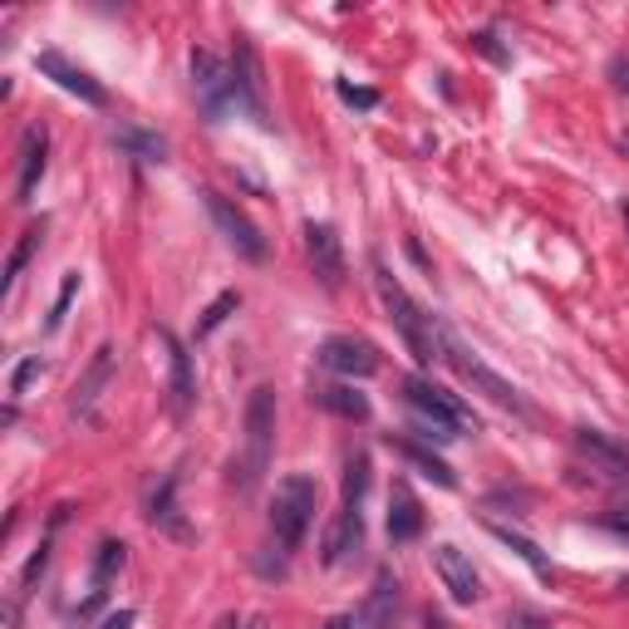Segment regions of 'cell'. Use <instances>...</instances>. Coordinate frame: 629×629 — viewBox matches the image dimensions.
I'll list each match as a JSON object with an SVG mask.
<instances>
[{
	"label": "cell",
	"mask_w": 629,
	"mask_h": 629,
	"mask_svg": "<svg viewBox=\"0 0 629 629\" xmlns=\"http://www.w3.org/2000/svg\"><path fill=\"white\" fill-rule=\"evenodd\" d=\"M374 290H379V300H384V310H389L394 330L404 334L408 354H413V360L428 369V364L438 360V320H433V314H423V306H418V300L398 286L394 271L384 266V261H374Z\"/></svg>",
	"instance_id": "cell-1"
},
{
	"label": "cell",
	"mask_w": 629,
	"mask_h": 629,
	"mask_svg": "<svg viewBox=\"0 0 629 629\" xmlns=\"http://www.w3.org/2000/svg\"><path fill=\"white\" fill-rule=\"evenodd\" d=\"M271 457H276V389H251L246 398V448L232 463V487L251 492L261 477H266Z\"/></svg>",
	"instance_id": "cell-2"
},
{
	"label": "cell",
	"mask_w": 629,
	"mask_h": 629,
	"mask_svg": "<svg viewBox=\"0 0 629 629\" xmlns=\"http://www.w3.org/2000/svg\"><path fill=\"white\" fill-rule=\"evenodd\" d=\"M314 501H320V487H314L310 472H290V477L276 482V497H271V541H276L280 555L300 551L310 521H314Z\"/></svg>",
	"instance_id": "cell-3"
},
{
	"label": "cell",
	"mask_w": 629,
	"mask_h": 629,
	"mask_svg": "<svg viewBox=\"0 0 629 629\" xmlns=\"http://www.w3.org/2000/svg\"><path fill=\"white\" fill-rule=\"evenodd\" d=\"M404 404L413 408L423 438H438V443H453L463 428H472V413L463 408V398L438 389L428 374H408V379H404Z\"/></svg>",
	"instance_id": "cell-4"
},
{
	"label": "cell",
	"mask_w": 629,
	"mask_h": 629,
	"mask_svg": "<svg viewBox=\"0 0 629 629\" xmlns=\"http://www.w3.org/2000/svg\"><path fill=\"white\" fill-rule=\"evenodd\" d=\"M438 360H443L448 369H453V374H457V379H463V384H472V389H477V394H487L492 404H501V408H511V413L531 418L527 398H521L517 389H511V384L501 379V374H492L487 364L477 360V354H467V344L457 340V334L448 330V324H438Z\"/></svg>",
	"instance_id": "cell-5"
},
{
	"label": "cell",
	"mask_w": 629,
	"mask_h": 629,
	"mask_svg": "<svg viewBox=\"0 0 629 629\" xmlns=\"http://www.w3.org/2000/svg\"><path fill=\"white\" fill-rule=\"evenodd\" d=\"M192 89H197V103H202L207 123H222L227 103H236L232 65H222L212 49H192Z\"/></svg>",
	"instance_id": "cell-6"
},
{
	"label": "cell",
	"mask_w": 629,
	"mask_h": 629,
	"mask_svg": "<svg viewBox=\"0 0 629 629\" xmlns=\"http://www.w3.org/2000/svg\"><path fill=\"white\" fill-rule=\"evenodd\" d=\"M314 360H320L330 374H340V379H369V374L384 369L379 344L360 340V334H330V340L320 344V354H314Z\"/></svg>",
	"instance_id": "cell-7"
},
{
	"label": "cell",
	"mask_w": 629,
	"mask_h": 629,
	"mask_svg": "<svg viewBox=\"0 0 629 629\" xmlns=\"http://www.w3.org/2000/svg\"><path fill=\"white\" fill-rule=\"evenodd\" d=\"M202 197H207V212H212L217 232L227 236V246H232L236 256H246V261H266V236L256 232V222L241 212L232 197H222V192H202Z\"/></svg>",
	"instance_id": "cell-8"
},
{
	"label": "cell",
	"mask_w": 629,
	"mask_h": 629,
	"mask_svg": "<svg viewBox=\"0 0 629 629\" xmlns=\"http://www.w3.org/2000/svg\"><path fill=\"white\" fill-rule=\"evenodd\" d=\"M35 69H40L45 79H55L65 93H75L79 103H89V109H103V103H109V89H103V84L93 79L89 69L69 65L59 49H40V55H35Z\"/></svg>",
	"instance_id": "cell-9"
},
{
	"label": "cell",
	"mask_w": 629,
	"mask_h": 629,
	"mask_svg": "<svg viewBox=\"0 0 629 629\" xmlns=\"http://www.w3.org/2000/svg\"><path fill=\"white\" fill-rule=\"evenodd\" d=\"M232 84H236V103H246L261 129H271L266 99H261V89H266V79H261V55L246 35H236V45H232Z\"/></svg>",
	"instance_id": "cell-10"
},
{
	"label": "cell",
	"mask_w": 629,
	"mask_h": 629,
	"mask_svg": "<svg viewBox=\"0 0 629 629\" xmlns=\"http://www.w3.org/2000/svg\"><path fill=\"white\" fill-rule=\"evenodd\" d=\"M433 571H438V581H443V591H448V600L453 605H477L482 600L477 571H472V561L453 547V541H443V547L433 551Z\"/></svg>",
	"instance_id": "cell-11"
},
{
	"label": "cell",
	"mask_w": 629,
	"mask_h": 629,
	"mask_svg": "<svg viewBox=\"0 0 629 629\" xmlns=\"http://www.w3.org/2000/svg\"><path fill=\"white\" fill-rule=\"evenodd\" d=\"M157 344H163V350H167V404H173V413L183 418L187 408H192V398H197L192 354H187V344L177 340L173 330H157Z\"/></svg>",
	"instance_id": "cell-12"
},
{
	"label": "cell",
	"mask_w": 629,
	"mask_h": 629,
	"mask_svg": "<svg viewBox=\"0 0 629 629\" xmlns=\"http://www.w3.org/2000/svg\"><path fill=\"white\" fill-rule=\"evenodd\" d=\"M306 251H310V266L320 276L324 290H340L344 280V246H340V232L330 222H306Z\"/></svg>",
	"instance_id": "cell-13"
},
{
	"label": "cell",
	"mask_w": 629,
	"mask_h": 629,
	"mask_svg": "<svg viewBox=\"0 0 629 629\" xmlns=\"http://www.w3.org/2000/svg\"><path fill=\"white\" fill-rule=\"evenodd\" d=\"M113 374H119V350H113V344H99V350H93V360H89V369L79 374L75 394H69V408H75L79 418H89L93 404L103 398V389L113 384Z\"/></svg>",
	"instance_id": "cell-14"
},
{
	"label": "cell",
	"mask_w": 629,
	"mask_h": 629,
	"mask_svg": "<svg viewBox=\"0 0 629 629\" xmlns=\"http://www.w3.org/2000/svg\"><path fill=\"white\" fill-rule=\"evenodd\" d=\"M575 453L591 457V463L600 467L605 477L629 482V448H620L615 438H605L600 428H581V433H575Z\"/></svg>",
	"instance_id": "cell-15"
},
{
	"label": "cell",
	"mask_w": 629,
	"mask_h": 629,
	"mask_svg": "<svg viewBox=\"0 0 629 629\" xmlns=\"http://www.w3.org/2000/svg\"><path fill=\"white\" fill-rule=\"evenodd\" d=\"M45 153H49V133L40 129V123H30V129L20 133V177H15V197H20V202L35 197L40 177H45Z\"/></svg>",
	"instance_id": "cell-16"
},
{
	"label": "cell",
	"mask_w": 629,
	"mask_h": 629,
	"mask_svg": "<svg viewBox=\"0 0 629 629\" xmlns=\"http://www.w3.org/2000/svg\"><path fill=\"white\" fill-rule=\"evenodd\" d=\"M394 610H398V581L389 571H379L364 605H354V620H360V629H394Z\"/></svg>",
	"instance_id": "cell-17"
},
{
	"label": "cell",
	"mask_w": 629,
	"mask_h": 629,
	"mask_svg": "<svg viewBox=\"0 0 629 629\" xmlns=\"http://www.w3.org/2000/svg\"><path fill=\"white\" fill-rule=\"evenodd\" d=\"M418 537H423V507H418L413 487L398 482L389 497V541L394 547H408V541H418Z\"/></svg>",
	"instance_id": "cell-18"
},
{
	"label": "cell",
	"mask_w": 629,
	"mask_h": 629,
	"mask_svg": "<svg viewBox=\"0 0 629 629\" xmlns=\"http://www.w3.org/2000/svg\"><path fill=\"white\" fill-rule=\"evenodd\" d=\"M360 547H364V511H344V507H340V517H334L330 537H324L320 561H324V565H344Z\"/></svg>",
	"instance_id": "cell-19"
},
{
	"label": "cell",
	"mask_w": 629,
	"mask_h": 629,
	"mask_svg": "<svg viewBox=\"0 0 629 629\" xmlns=\"http://www.w3.org/2000/svg\"><path fill=\"white\" fill-rule=\"evenodd\" d=\"M148 521L157 531H167V537H177V541H187L192 537V527L183 521V511H177V477H163L153 487V497H148Z\"/></svg>",
	"instance_id": "cell-20"
},
{
	"label": "cell",
	"mask_w": 629,
	"mask_h": 629,
	"mask_svg": "<svg viewBox=\"0 0 629 629\" xmlns=\"http://www.w3.org/2000/svg\"><path fill=\"white\" fill-rule=\"evenodd\" d=\"M320 404L330 408L334 418H344V423H369V398H364L354 384H330V389H320Z\"/></svg>",
	"instance_id": "cell-21"
},
{
	"label": "cell",
	"mask_w": 629,
	"mask_h": 629,
	"mask_svg": "<svg viewBox=\"0 0 629 629\" xmlns=\"http://www.w3.org/2000/svg\"><path fill=\"white\" fill-rule=\"evenodd\" d=\"M369 453H350L344 457V492H340V507L344 511H364V497H369Z\"/></svg>",
	"instance_id": "cell-22"
},
{
	"label": "cell",
	"mask_w": 629,
	"mask_h": 629,
	"mask_svg": "<svg viewBox=\"0 0 629 629\" xmlns=\"http://www.w3.org/2000/svg\"><path fill=\"white\" fill-rule=\"evenodd\" d=\"M113 148H123L129 157H139V163H163L167 157V139H157L148 129H113Z\"/></svg>",
	"instance_id": "cell-23"
},
{
	"label": "cell",
	"mask_w": 629,
	"mask_h": 629,
	"mask_svg": "<svg viewBox=\"0 0 629 629\" xmlns=\"http://www.w3.org/2000/svg\"><path fill=\"white\" fill-rule=\"evenodd\" d=\"M394 448H398V453H404V457H408V463H413L418 472H423V477H433L438 487H448V492L457 487V472L448 467L438 453H428V448H418V443H394Z\"/></svg>",
	"instance_id": "cell-24"
},
{
	"label": "cell",
	"mask_w": 629,
	"mask_h": 629,
	"mask_svg": "<svg viewBox=\"0 0 629 629\" xmlns=\"http://www.w3.org/2000/svg\"><path fill=\"white\" fill-rule=\"evenodd\" d=\"M492 537H497L501 547H511V551H517L521 561H527L531 571L541 575V581H551V561H547V551H541L537 541H527V537H521V531H511V527H497V521H492Z\"/></svg>",
	"instance_id": "cell-25"
},
{
	"label": "cell",
	"mask_w": 629,
	"mask_h": 629,
	"mask_svg": "<svg viewBox=\"0 0 629 629\" xmlns=\"http://www.w3.org/2000/svg\"><path fill=\"white\" fill-rule=\"evenodd\" d=\"M236 306H241V296H236V290H222V296H217L212 306L202 310V320H197V340H207V334H212V330H222V324L236 314Z\"/></svg>",
	"instance_id": "cell-26"
},
{
	"label": "cell",
	"mask_w": 629,
	"mask_h": 629,
	"mask_svg": "<svg viewBox=\"0 0 629 629\" xmlns=\"http://www.w3.org/2000/svg\"><path fill=\"white\" fill-rule=\"evenodd\" d=\"M123 565H129V547H123V541H103V547H99V561H93V585L103 591V585H109L113 575L123 571Z\"/></svg>",
	"instance_id": "cell-27"
},
{
	"label": "cell",
	"mask_w": 629,
	"mask_h": 629,
	"mask_svg": "<svg viewBox=\"0 0 629 629\" xmlns=\"http://www.w3.org/2000/svg\"><path fill=\"white\" fill-rule=\"evenodd\" d=\"M35 246H40V227H30V232L15 241V251H10V261H5V296H10V290H15L20 271H25V261L35 256Z\"/></svg>",
	"instance_id": "cell-28"
},
{
	"label": "cell",
	"mask_w": 629,
	"mask_h": 629,
	"mask_svg": "<svg viewBox=\"0 0 629 629\" xmlns=\"http://www.w3.org/2000/svg\"><path fill=\"white\" fill-rule=\"evenodd\" d=\"M75 296H79V271H65V286H59L55 306H49V320H45V330H59V324H65L69 306H75Z\"/></svg>",
	"instance_id": "cell-29"
},
{
	"label": "cell",
	"mask_w": 629,
	"mask_h": 629,
	"mask_svg": "<svg viewBox=\"0 0 629 629\" xmlns=\"http://www.w3.org/2000/svg\"><path fill=\"white\" fill-rule=\"evenodd\" d=\"M467 45L477 49L482 59H492V65H511V49L497 45V35H492V30H477V35H467Z\"/></svg>",
	"instance_id": "cell-30"
},
{
	"label": "cell",
	"mask_w": 629,
	"mask_h": 629,
	"mask_svg": "<svg viewBox=\"0 0 629 629\" xmlns=\"http://www.w3.org/2000/svg\"><path fill=\"white\" fill-rule=\"evenodd\" d=\"M40 369H45V364H40V354L20 360V364H15V374H10V398H25V394H30V384L40 379Z\"/></svg>",
	"instance_id": "cell-31"
},
{
	"label": "cell",
	"mask_w": 629,
	"mask_h": 629,
	"mask_svg": "<svg viewBox=\"0 0 629 629\" xmlns=\"http://www.w3.org/2000/svg\"><path fill=\"white\" fill-rule=\"evenodd\" d=\"M45 565H49V541H40V551L30 555V561H25V571H20V595H25V591H35V581H40V575H45Z\"/></svg>",
	"instance_id": "cell-32"
},
{
	"label": "cell",
	"mask_w": 629,
	"mask_h": 629,
	"mask_svg": "<svg viewBox=\"0 0 629 629\" xmlns=\"http://www.w3.org/2000/svg\"><path fill=\"white\" fill-rule=\"evenodd\" d=\"M334 89H340V99L354 103V109H379V93L374 89H360V84H350V79H340Z\"/></svg>",
	"instance_id": "cell-33"
},
{
	"label": "cell",
	"mask_w": 629,
	"mask_h": 629,
	"mask_svg": "<svg viewBox=\"0 0 629 629\" xmlns=\"http://www.w3.org/2000/svg\"><path fill=\"white\" fill-rule=\"evenodd\" d=\"M610 75H615V89H620V93H629V55H620V59H615V65H610Z\"/></svg>",
	"instance_id": "cell-34"
},
{
	"label": "cell",
	"mask_w": 629,
	"mask_h": 629,
	"mask_svg": "<svg viewBox=\"0 0 629 629\" xmlns=\"http://www.w3.org/2000/svg\"><path fill=\"white\" fill-rule=\"evenodd\" d=\"M600 527H605V531H615V537H625V541H629V517H620V511H615V517H605Z\"/></svg>",
	"instance_id": "cell-35"
},
{
	"label": "cell",
	"mask_w": 629,
	"mask_h": 629,
	"mask_svg": "<svg viewBox=\"0 0 629 629\" xmlns=\"http://www.w3.org/2000/svg\"><path fill=\"white\" fill-rule=\"evenodd\" d=\"M99 629H133V610H119V615H109Z\"/></svg>",
	"instance_id": "cell-36"
},
{
	"label": "cell",
	"mask_w": 629,
	"mask_h": 629,
	"mask_svg": "<svg viewBox=\"0 0 629 629\" xmlns=\"http://www.w3.org/2000/svg\"><path fill=\"white\" fill-rule=\"evenodd\" d=\"M428 629H457L453 620H448V615H438V610H428V620H423Z\"/></svg>",
	"instance_id": "cell-37"
},
{
	"label": "cell",
	"mask_w": 629,
	"mask_h": 629,
	"mask_svg": "<svg viewBox=\"0 0 629 629\" xmlns=\"http://www.w3.org/2000/svg\"><path fill=\"white\" fill-rule=\"evenodd\" d=\"M236 629H266V615H251V620H241Z\"/></svg>",
	"instance_id": "cell-38"
},
{
	"label": "cell",
	"mask_w": 629,
	"mask_h": 629,
	"mask_svg": "<svg viewBox=\"0 0 629 629\" xmlns=\"http://www.w3.org/2000/svg\"><path fill=\"white\" fill-rule=\"evenodd\" d=\"M241 620H236V615H227V620H222V629H236Z\"/></svg>",
	"instance_id": "cell-39"
},
{
	"label": "cell",
	"mask_w": 629,
	"mask_h": 629,
	"mask_svg": "<svg viewBox=\"0 0 629 629\" xmlns=\"http://www.w3.org/2000/svg\"><path fill=\"white\" fill-rule=\"evenodd\" d=\"M517 629H547V625H537V620H521Z\"/></svg>",
	"instance_id": "cell-40"
},
{
	"label": "cell",
	"mask_w": 629,
	"mask_h": 629,
	"mask_svg": "<svg viewBox=\"0 0 629 629\" xmlns=\"http://www.w3.org/2000/svg\"><path fill=\"white\" fill-rule=\"evenodd\" d=\"M620 591H625V595H629V575H625V581H620Z\"/></svg>",
	"instance_id": "cell-41"
},
{
	"label": "cell",
	"mask_w": 629,
	"mask_h": 629,
	"mask_svg": "<svg viewBox=\"0 0 629 629\" xmlns=\"http://www.w3.org/2000/svg\"><path fill=\"white\" fill-rule=\"evenodd\" d=\"M625 227H629V202H625Z\"/></svg>",
	"instance_id": "cell-42"
}]
</instances>
